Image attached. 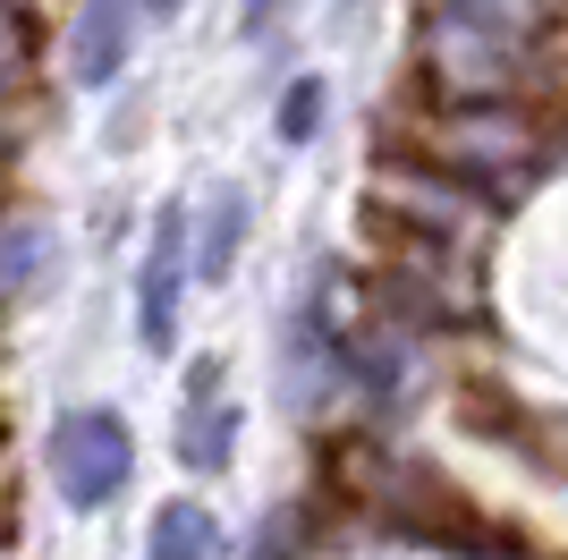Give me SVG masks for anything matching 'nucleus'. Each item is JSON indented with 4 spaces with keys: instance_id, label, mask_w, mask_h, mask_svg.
Listing matches in <instances>:
<instances>
[{
    "instance_id": "f257e3e1",
    "label": "nucleus",
    "mask_w": 568,
    "mask_h": 560,
    "mask_svg": "<svg viewBox=\"0 0 568 560\" xmlns=\"http://www.w3.org/2000/svg\"><path fill=\"white\" fill-rule=\"evenodd\" d=\"M43 467H51V492L69 501L77 518H102L128 492V476H136V433H128V417L119 408H60L43 433Z\"/></svg>"
},
{
    "instance_id": "f03ea898",
    "label": "nucleus",
    "mask_w": 568,
    "mask_h": 560,
    "mask_svg": "<svg viewBox=\"0 0 568 560\" xmlns=\"http://www.w3.org/2000/svg\"><path fill=\"white\" fill-rule=\"evenodd\" d=\"M179 306H187V204H162L136 263V340L153 357L179 349Z\"/></svg>"
},
{
    "instance_id": "7ed1b4c3",
    "label": "nucleus",
    "mask_w": 568,
    "mask_h": 560,
    "mask_svg": "<svg viewBox=\"0 0 568 560\" xmlns=\"http://www.w3.org/2000/svg\"><path fill=\"white\" fill-rule=\"evenodd\" d=\"M128 51H136V0H77V34H69V77L77 86L85 93L119 86Z\"/></svg>"
},
{
    "instance_id": "20e7f679",
    "label": "nucleus",
    "mask_w": 568,
    "mask_h": 560,
    "mask_svg": "<svg viewBox=\"0 0 568 560\" xmlns=\"http://www.w3.org/2000/svg\"><path fill=\"white\" fill-rule=\"evenodd\" d=\"M237 399H179V424H170V450H179V467L187 476H221L237 450Z\"/></svg>"
},
{
    "instance_id": "39448f33",
    "label": "nucleus",
    "mask_w": 568,
    "mask_h": 560,
    "mask_svg": "<svg viewBox=\"0 0 568 560\" xmlns=\"http://www.w3.org/2000/svg\"><path fill=\"white\" fill-rule=\"evenodd\" d=\"M144 560H221V518L204 501H162L153 510V536H144Z\"/></svg>"
},
{
    "instance_id": "423d86ee",
    "label": "nucleus",
    "mask_w": 568,
    "mask_h": 560,
    "mask_svg": "<svg viewBox=\"0 0 568 560\" xmlns=\"http://www.w3.org/2000/svg\"><path fill=\"white\" fill-rule=\"evenodd\" d=\"M237 247H246V187H221L213 212L195 221V280L221 289V280L237 272Z\"/></svg>"
},
{
    "instance_id": "0eeeda50",
    "label": "nucleus",
    "mask_w": 568,
    "mask_h": 560,
    "mask_svg": "<svg viewBox=\"0 0 568 560\" xmlns=\"http://www.w3.org/2000/svg\"><path fill=\"white\" fill-rule=\"evenodd\" d=\"M323 119H332V77L306 69V77H288L281 86V111H272V128H281V144L297 153V144L323 137Z\"/></svg>"
},
{
    "instance_id": "6e6552de",
    "label": "nucleus",
    "mask_w": 568,
    "mask_h": 560,
    "mask_svg": "<svg viewBox=\"0 0 568 560\" xmlns=\"http://www.w3.org/2000/svg\"><path fill=\"white\" fill-rule=\"evenodd\" d=\"M43 256H51V238L34 230V221H18V230H0V298H18L26 280L43 272Z\"/></svg>"
},
{
    "instance_id": "1a4fd4ad",
    "label": "nucleus",
    "mask_w": 568,
    "mask_h": 560,
    "mask_svg": "<svg viewBox=\"0 0 568 560\" xmlns=\"http://www.w3.org/2000/svg\"><path fill=\"white\" fill-rule=\"evenodd\" d=\"M281 9H288V0H237V34H246V43H263V34L281 26Z\"/></svg>"
},
{
    "instance_id": "9d476101",
    "label": "nucleus",
    "mask_w": 568,
    "mask_h": 560,
    "mask_svg": "<svg viewBox=\"0 0 568 560\" xmlns=\"http://www.w3.org/2000/svg\"><path fill=\"white\" fill-rule=\"evenodd\" d=\"M221 373H230L221 357H195V366H187V391H179V399H221Z\"/></svg>"
},
{
    "instance_id": "9b49d317",
    "label": "nucleus",
    "mask_w": 568,
    "mask_h": 560,
    "mask_svg": "<svg viewBox=\"0 0 568 560\" xmlns=\"http://www.w3.org/2000/svg\"><path fill=\"white\" fill-rule=\"evenodd\" d=\"M263 560H297V543H288V518H272V527H263Z\"/></svg>"
},
{
    "instance_id": "f8f14e48",
    "label": "nucleus",
    "mask_w": 568,
    "mask_h": 560,
    "mask_svg": "<svg viewBox=\"0 0 568 560\" xmlns=\"http://www.w3.org/2000/svg\"><path fill=\"white\" fill-rule=\"evenodd\" d=\"M187 0H136V18H179Z\"/></svg>"
}]
</instances>
